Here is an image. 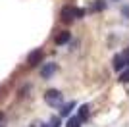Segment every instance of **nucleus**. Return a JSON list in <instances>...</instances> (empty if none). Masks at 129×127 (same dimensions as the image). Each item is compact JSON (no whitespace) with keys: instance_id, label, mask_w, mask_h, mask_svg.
I'll use <instances>...</instances> for the list:
<instances>
[{"instance_id":"f257e3e1","label":"nucleus","mask_w":129,"mask_h":127,"mask_svg":"<svg viewBox=\"0 0 129 127\" xmlns=\"http://www.w3.org/2000/svg\"><path fill=\"white\" fill-rule=\"evenodd\" d=\"M83 14H85V10H79V8H75V6H64V8H62L60 17H62V21L70 23V21H73V19L83 17Z\"/></svg>"},{"instance_id":"f03ea898","label":"nucleus","mask_w":129,"mask_h":127,"mask_svg":"<svg viewBox=\"0 0 129 127\" xmlns=\"http://www.w3.org/2000/svg\"><path fill=\"white\" fill-rule=\"evenodd\" d=\"M44 102L48 106H62V92H60V90H54V89L46 90V92H44Z\"/></svg>"},{"instance_id":"7ed1b4c3","label":"nucleus","mask_w":129,"mask_h":127,"mask_svg":"<svg viewBox=\"0 0 129 127\" xmlns=\"http://www.w3.org/2000/svg\"><path fill=\"white\" fill-rule=\"evenodd\" d=\"M41 60H43V50H41V48H37V50H33V52L29 54V58H27V66L35 68Z\"/></svg>"},{"instance_id":"20e7f679","label":"nucleus","mask_w":129,"mask_h":127,"mask_svg":"<svg viewBox=\"0 0 129 127\" xmlns=\"http://www.w3.org/2000/svg\"><path fill=\"white\" fill-rule=\"evenodd\" d=\"M56 69H58V66H56V64H46V66L41 69V75H43L44 79H50V77L56 73Z\"/></svg>"},{"instance_id":"39448f33","label":"nucleus","mask_w":129,"mask_h":127,"mask_svg":"<svg viewBox=\"0 0 129 127\" xmlns=\"http://www.w3.org/2000/svg\"><path fill=\"white\" fill-rule=\"evenodd\" d=\"M127 66V58H125V54H118L116 58H114V69L119 71V69H123Z\"/></svg>"},{"instance_id":"423d86ee","label":"nucleus","mask_w":129,"mask_h":127,"mask_svg":"<svg viewBox=\"0 0 129 127\" xmlns=\"http://www.w3.org/2000/svg\"><path fill=\"white\" fill-rule=\"evenodd\" d=\"M70 39H71L70 31H62V33H58V37H56V44H66Z\"/></svg>"},{"instance_id":"0eeeda50","label":"nucleus","mask_w":129,"mask_h":127,"mask_svg":"<svg viewBox=\"0 0 129 127\" xmlns=\"http://www.w3.org/2000/svg\"><path fill=\"white\" fill-rule=\"evenodd\" d=\"M104 8H106V2H104V0H94V2L91 4V10L92 12H102Z\"/></svg>"},{"instance_id":"6e6552de","label":"nucleus","mask_w":129,"mask_h":127,"mask_svg":"<svg viewBox=\"0 0 129 127\" xmlns=\"http://www.w3.org/2000/svg\"><path fill=\"white\" fill-rule=\"evenodd\" d=\"M66 127H81V117L79 116H71L66 123Z\"/></svg>"},{"instance_id":"1a4fd4ad","label":"nucleus","mask_w":129,"mask_h":127,"mask_svg":"<svg viewBox=\"0 0 129 127\" xmlns=\"http://www.w3.org/2000/svg\"><path fill=\"white\" fill-rule=\"evenodd\" d=\"M73 108H75V102H68V104L62 108V116H68V114H70Z\"/></svg>"},{"instance_id":"9d476101","label":"nucleus","mask_w":129,"mask_h":127,"mask_svg":"<svg viewBox=\"0 0 129 127\" xmlns=\"http://www.w3.org/2000/svg\"><path fill=\"white\" fill-rule=\"evenodd\" d=\"M87 116H89V106H81V108H79V117H81V121H83V119H87Z\"/></svg>"},{"instance_id":"9b49d317","label":"nucleus","mask_w":129,"mask_h":127,"mask_svg":"<svg viewBox=\"0 0 129 127\" xmlns=\"http://www.w3.org/2000/svg\"><path fill=\"white\" fill-rule=\"evenodd\" d=\"M43 127H60V117H52L48 123H44Z\"/></svg>"},{"instance_id":"f8f14e48","label":"nucleus","mask_w":129,"mask_h":127,"mask_svg":"<svg viewBox=\"0 0 129 127\" xmlns=\"http://www.w3.org/2000/svg\"><path fill=\"white\" fill-rule=\"evenodd\" d=\"M127 81H129V68L125 69L121 75H119V83H127Z\"/></svg>"},{"instance_id":"ddd939ff","label":"nucleus","mask_w":129,"mask_h":127,"mask_svg":"<svg viewBox=\"0 0 129 127\" xmlns=\"http://www.w3.org/2000/svg\"><path fill=\"white\" fill-rule=\"evenodd\" d=\"M2 117H4V116H2V114H0V121H2Z\"/></svg>"}]
</instances>
